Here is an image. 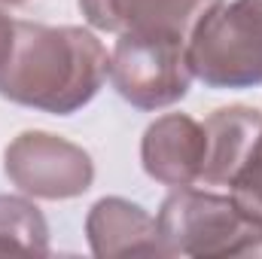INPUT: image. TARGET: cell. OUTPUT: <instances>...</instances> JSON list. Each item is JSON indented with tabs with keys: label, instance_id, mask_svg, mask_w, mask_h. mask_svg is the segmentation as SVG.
I'll list each match as a JSON object with an SVG mask.
<instances>
[{
	"label": "cell",
	"instance_id": "6da1fadb",
	"mask_svg": "<svg viewBox=\"0 0 262 259\" xmlns=\"http://www.w3.org/2000/svg\"><path fill=\"white\" fill-rule=\"evenodd\" d=\"M110 76V55L92 31L15 21V40L0 70V95L43 113L70 116Z\"/></svg>",
	"mask_w": 262,
	"mask_h": 259
},
{
	"label": "cell",
	"instance_id": "7a4b0ae2",
	"mask_svg": "<svg viewBox=\"0 0 262 259\" xmlns=\"http://www.w3.org/2000/svg\"><path fill=\"white\" fill-rule=\"evenodd\" d=\"M162 256H244L262 250V223L247 217L232 195L180 186L159 217Z\"/></svg>",
	"mask_w": 262,
	"mask_h": 259
},
{
	"label": "cell",
	"instance_id": "3957f363",
	"mask_svg": "<svg viewBox=\"0 0 262 259\" xmlns=\"http://www.w3.org/2000/svg\"><path fill=\"white\" fill-rule=\"evenodd\" d=\"M192 76L213 89L262 85V0L213 6L186 40Z\"/></svg>",
	"mask_w": 262,
	"mask_h": 259
},
{
	"label": "cell",
	"instance_id": "277c9868",
	"mask_svg": "<svg viewBox=\"0 0 262 259\" xmlns=\"http://www.w3.org/2000/svg\"><path fill=\"white\" fill-rule=\"evenodd\" d=\"M116 92L143 110L177 104L192 82L186 40L168 34H119L110 55Z\"/></svg>",
	"mask_w": 262,
	"mask_h": 259
},
{
	"label": "cell",
	"instance_id": "5b68a950",
	"mask_svg": "<svg viewBox=\"0 0 262 259\" xmlns=\"http://www.w3.org/2000/svg\"><path fill=\"white\" fill-rule=\"evenodd\" d=\"M6 177L34 198L61 201L82 195L95 180L92 156L64 137L46 131H25L18 134L6 153Z\"/></svg>",
	"mask_w": 262,
	"mask_h": 259
},
{
	"label": "cell",
	"instance_id": "8992f818",
	"mask_svg": "<svg viewBox=\"0 0 262 259\" xmlns=\"http://www.w3.org/2000/svg\"><path fill=\"white\" fill-rule=\"evenodd\" d=\"M220 3L223 0H79V9L98 31L189 40L192 28Z\"/></svg>",
	"mask_w": 262,
	"mask_h": 259
},
{
	"label": "cell",
	"instance_id": "52a82bcc",
	"mask_svg": "<svg viewBox=\"0 0 262 259\" xmlns=\"http://www.w3.org/2000/svg\"><path fill=\"white\" fill-rule=\"evenodd\" d=\"M204 153H207L204 125L186 113H168L156 119L140 143V159L146 174L177 189L201 183Z\"/></svg>",
	"mask_w": 262,
	"mask_h": 259
},
{
	"label": "cell",
	"instance_id": "ba28073f",
	"mask_svg": "<svg viewBox=\"0 0 262 259\" xmlns=\"http://www.w3.org/2000/svg\"><path fill=\"white\" fill-rule=\"evenodd\" d=\"M95 256H162L156 220L125 198H101L85 220Z\"/></svg>",
	"mask_w": 262,
	"mask_h": 259
},
{
	"label": "cell",
	"instance_id": "9c48e42d",
	"mask_svg": "<svg viewBox=\"0 0 262 259\" xmlns=\"http://www.w3.org/2000/svg\"><path fill=\"white\" fill-rule=\"evenodd\" d=\"M201 125L207 134L201 183L229 186V180L238 171V165L244 162V156L262 137V113L253 107H241V104L238 107H220Z\"/></svg>",
	"mask_w": 262,
	"mask_h": 259
},
{
	"label": "cell",
	"instance_id": "30bf717a",
	"mask_svg": "<svg viewBox=\"0 0 262 259\" xmlns=\"http://www.w3.org/2000/svg\"><path fill=\"white\" fill-rule=\"evenodd\" d=\"M49 229L37 204L0 195V256H46Z\"/></svg>",
	"mask_w": 262,
	"mask_h": 259
},
{
	"label": "cell",
	"instance_id": "8fae6325",
	"mask_svg": "<svg viewBox=\"0 0 262 259\" xmlns=\"http://www.w3.org/2000/svg\"><path fill=\"white\" fill-rule=\"evenodd\" d=\"M229 189H232L235 204L247 217H253L256 223H262V137L253 143V149L244 156V162L232 174Z\"/></svg>",
	"mask_w": 262,
	"mask_h": 259
},
{
	"label": "cell",
	"instance_id": "7c38bea8",
	"mask_svg": "<svg viewBox=\"0 0 262 259\" xmlns=\"http://www.w3.org/2000/svg\"><path fill=\"white\" fill-rule=\"evenodd\" d=\"M12 40H15V18L0 12V70H3L9 52H12Z\"/></svg>",
	"mask_w": 262,
	"mask_h": 259
},
{
	"label": "cell",
	"instance_id": "4fadbf2b",
	"mask_svg": "<svg viewBox=\"0 0 262 259\" xmlns=\"http://www.w3.org/2000/svg\"><path fill=\"white\" fill-rule=\"evenodd\" d=\"M0 3H25V0H0Z\"/></svg>",
	"mask_w": 262,
	"mask_h": 259
}]
</instances>
